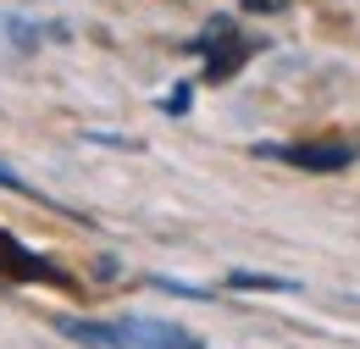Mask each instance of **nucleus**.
Masks as SVG:
<instances>
[{"label": "nucleus", "instance_id": "f257e3e1", "mask_svg": "<svg viewBox=\"0 0 360 349\" xmlns=\"http://www.w3.org/2000/svg\"><path fill=\"white\" fill-rule=\"evenodd\" d=\"M56 327H61V338L89 349H205L194 333H183L178 322H161V316H111V322L61 316Z\"/></svg>", "mask_w": 360, "mask_h": 349}, {"label": "nucleus", "instance_id": "f03ea898", "mask_svg": "<svg viewBox=\"0 0 360 349\" xmlns=\"http://www.w3.org/2000/svg\"><path fill=\"white\" fill-rule=\"evenodd\" d=\"M194 50L205 56V78H211V84H227V78L244 67V56H250L255 44H250L238 28H233V17H211V23L200 28Z\"/></svg>", "mask_w": 360, "mask_h": 349}, {"label": "nucleus", "instance_id": "7ed1b4c3", "mask_svg": "<svg viewBox=\"0 0 360 349\" xmlns=\"http://www.w3.org/2000/svg\"><path fill=\"white\" fill-rule=\"evenodd\" d=\"M255 156L283 161V167H300V172H344L355 161L349 144H255Z\"/></svg>", "mask_w": 360, "mask_h": 349}, {"label": "nucleus", "instance_id": "20e7f679", "mask_svg": "<svg viewBox=\"0 0 360 349\" xmlns=\"http://www.w3.org/2000/svg\"><path fill=\"white\" fill-rule=\"evenodd\" d=\"M0 266L11 272V277H22V283H67V272L56 261H45L39 250H28V244H17L11 233H0Z\"/></svg>", "mask_w": 360, "mask_h": 349}, {"label": "nucleus", "instance_id": "39448f33", "mask_svg": "<svg viewBox=\"0 0 360 349\" xmlns=\"http://www.w3.org/2000/svg\"><path fill=\"white\" fill-rule=\"evenodd\" d=\"M227 283H233V288H294L288 277H266V272H233Z\"/></svg>", "mask_w": 360, "mask_h": 349}, {"label": "nucleus", "instance_id": "423d86ee", "mask_svg": "<svg viewBox=\"0 0 360 349\" xmlns=\"http://www.w3.org/2000/svg\"><path fill=\"white\" fill-rule=\"evenodd\" d=\"M0 189H6V194H22V200H45V194H39V189H34L28 177H22V172H11L6 161H0Z\"/></svg>", "mask_w": 360, "mask_h": 349}, {"label": "nucleus", "instance_id": "0eeeda50", "mask_svg": "<svg viewBox=\"0 0 360 349\" xmlns=\"http://www.w3.org/2000/svg\"><path fill=\"white\" fill-rule=\"evenodd\" d=\"M161 106H167V111H172V117H183V111H188V89H172V94H167V100H161Z\"/></svg>", "mask_w": 360, "mask_h": 349}, {"label": "nucleus", "instance_id": "6e6552de", "mask_svg": "<svg viewBox=\"0 0 360 349\" xmlns=\"http://www.w3.org/2000/svg\"><path fill=\"white\" fill-rule=\"evenodd\" d=\"M238 6H244V11H261V17H266V11H283L288 0H238Z\"/></svg>", "mask_w": 360, "mask_h": 349}]
</instances>
